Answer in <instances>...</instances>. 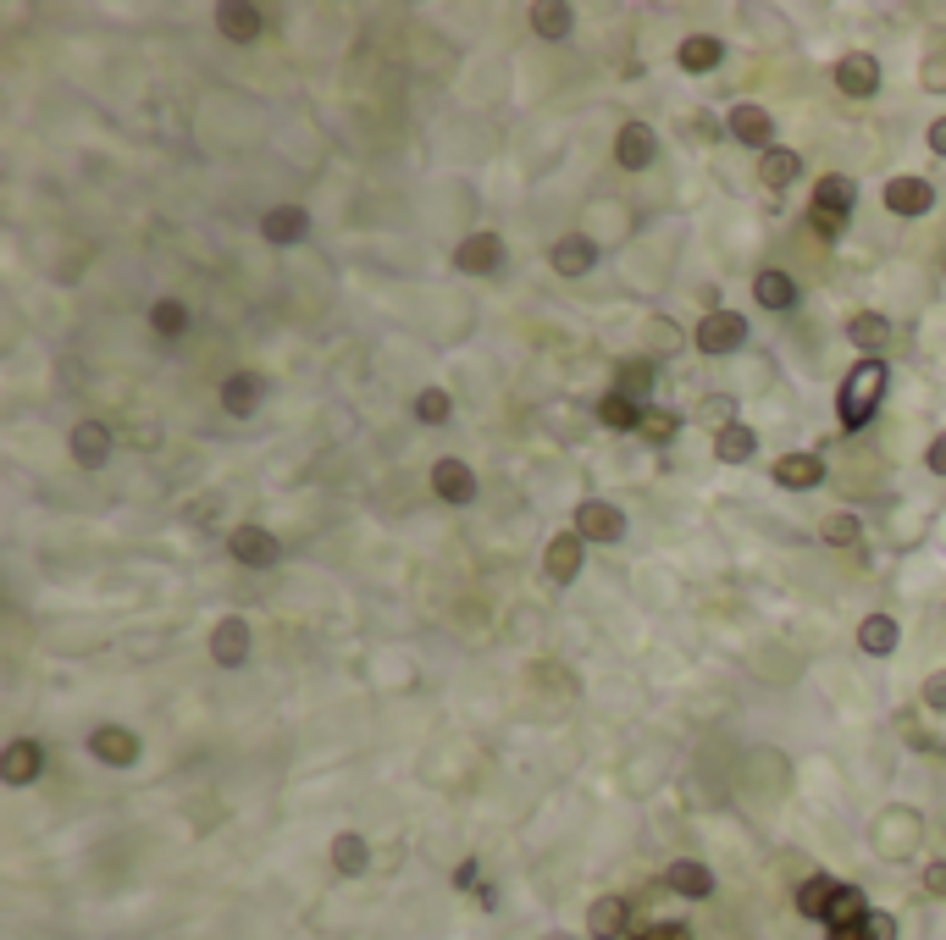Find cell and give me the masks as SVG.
<instances>
[{"label":"cell","mask_w":946,"mask_h":940,"mask_svg":"<svg viewBox=\"0 0 946 940\" xmlns=\"http://www.w3.org/2000/svg\"><path fill=\"white\" fill-rule=\"evenodd\" d=\"M886 399V360H858L841 382V399H836V415H841V432H858L869 427L875 404Z\"/></svg>","instance_id":"cell-1"},{"label":"cell","mask_w":946,"mask_h":940,"mask_svg":"<svg viewBox=\"0 0 946 940\" xmlns=\"http://www.w3.org/2000/svg\"><path fill=\"white\" fill-rule=\"evenodd\" d=\"M742 337H748V321L737 311H703L698 332H692V343L703 354H731V349H742Z\"/></svg>","instance_id":"cell-2"},{"label":"cell","mask_w":946,"mask_h":940,"mask_svg":"<svg viewBox=\"0 0 946 940\" xmlns=\"http://www.w3.org/2000/svg\"><path fill=\"white\" fill-rule=\"evenodd\" d=\"M576 537L582 542H621L626 537V515L615 503H604V498H587V503H576Z\"/></svg>","instance_id":"cell-3"},{"label":"cell","mask_w":946,"mask_h":940,"mask_svg":"<svg viewBox=\"0 0 946 940\" xmlns=\"http://www.w3.org/2000/svg\"><path fill=\"white\" fill-rule=\"evenodd\" d=\"M836 89H841V95H852V100H869V95L880 89V61H875L869 50L841 56V61H836Z\"/></svg>","instance_id":"cell-4"},{"label":"cell","mask_w":946,"mask_h":940,"mask_svg":"<svg viewBox=\"0 0 946 940\" xmlns=\"http://www.w3.org/2000/svg\"><path fill=\"white\" fill-rule=\"evenodd\" d=\"M227 548H233V559H238V565H250V570H266V565H277V554H283V548H277V537H272L266 526H238Z\"/></svg>","instance_id":"cell-5"},{"label":"cell","mask_w":946,"mask_h":940,"mask_svg":"<svg viewBox=\"0 0 946 940\" xmlns=\"http://www.w3.org/2000/svg\"><path fill=\"white\" fill-rule=\"evenodd\" d=\"M498 261H504V238H498V233H471V238L455 249V266H460V272H471V277L498 272Z\"/></svg>","instance_id":"cell-6"},{"label":"cell","mask_w":946,"mask_h":940,"mask_svg":"<svg viewBox=\"0 0 946 940\" xmlns=\"http://www.w3.org/2000/svg\"><path fill=\"white\" fill-rule=\"evenodd\" d=\"M39 770H45V747L39 742H11L6 753H0V781L6 785H28V781H39Z\"/></svg>","instance_id":"cell-7"},{"label":"cell","mask_w":946,"mask_h":940,"mask_svg":"<svg viewBox=\"0 0 946 940\" xmlns=\"http://www.w3.org/2000/svg\"><path fill=\"white\" fill-rule=\"evenodd\" d=\"M936 205V188L925 183V177H891L886 183V210H897V216H925Z\"/></svg>","instance_id":"cell-8"},{"label":"cell","mask_w":946,"mask_h":940,"mask_svg":"<svg viewBox=\"0 0 946 940\" xmlns=\"http://www.w3.org/2000/svg\"><path fill=\"white\" fill-rule=\"evenodd\" d=\"M211 658H216L222 669H238V664L250 658V626H244L238 615H227L222 626L211 630Z\"/></svg>","instance_id":"cell-9"},{"label":"cell","mask_w":946,"mask_h":940,"mask_svg":"<svg viewBox=\"0 0 946 940\" xmlns=\"http://www.w3.org/2000/svg\"><path fill=\"white\" fill-rule=\"evenodd\" d=\"M432 492H438L443 503H471L476 470L466 466V460H438V466H432Z\"/></svg>","instance_id":"cell-10"},{"label":"cell","mask_w":946,"mask_h":940,"mask_svg":"<svg viewBox=\"0 0 946 940\" xmlns=\"http://www.w3.org/2000/svg\"><path fill=\"white\" fill-rule=\"evenodd\" d=\"M548 261H554V272H559V277H587V272H593V261H598V249H593V238L565 233V238L548 249Z\"/></svg>","instance_id":"cell-11"},{"label":"cell","mask_w":946,"mask_h":940,"mask_svg":"<svg viewBox=\"0 0 946 940\" xmlns=\"http://www.w3.org/2000/svg\"><path fill=\"white\" fill-rule=\"evenodd\" d=\"M261 399H266V382H261L255 371H233V376L222 382V410H227V415H255Z\"/></svg>","instance_id":"cell-12"},{"label":"cell","mask_w":946,"mask_h":940,"mask_svg":"<svg viewBox=\"0 0 946 940\" xmlns=\"http://www.w3.org/2000/svg\"><path fill=\"white\" fill-rule=\"evenodd\" d=\"M659 150V139H653V128L647 123H621V134H615V160L626 166V172H642L647 160Z\"/></svg>","instance_id":"cell-13"},{"label":"cell","mask_w":946,"mask_h":940,"mask_svg":"<svg viewBox=\"0 0 946 940\" xmlns=\"http://www.w3.org/2000/svg\"><path fill=\"white\" fill-rule=\"evenodd\" d=\"M261 233H266L272 244H300V238L311 233V216H305V205H272V210L261 216Z\"/></svg>","instance_id":"cell-14"},{"label":"cell","mask_w":946,"mask_h":940,"mask_svg":"<svg viewBox=\"0 0 946 940\" xmlns=\"http://www.w3.org/2000/svg\"><path fill=\"white\" fill-rule=\"evenodd\" d=\"M543 565H548V581H576L582 576V537L576 531H559L554 542H548V554H543Z\"/></svg>","instance_id":"cell-15"},{"label":"cell","mask_w":946,"mask_h":940,"mask_svg":"<svg viewBox=\"0 0 946 940\" xmlns=\"http://www.w3.org/2000/svg\"><path fill=\"white\" fill-rule=\"evenodd\" d=\"M89 753H95L100 764H134V758H139V736L123 731V725H100V731L89 736Z\"/></svg>","instance_id":"cell-16"},{"label":"cell","mask_w":946,"mask_h":940,"mask_svg":"<svg viewBox=\"0 0 946 940\" xmlns=\"http://www.w3.org/2000/svg\"><path fill=\"white\" fill-rule=\"evenodd\" d=\"M72 460L84 470H100L111 460V432L100 427V421H84V427H72Z\"/></svg>","instance_id":"cell-17"},{"label":"cell","mask_w":946,"mask_h":940,"mask_svg":"<svg viewBox=\"0 0 946 940\" xmlns=\"http://www.w3.org/2000/svg\"><path fill=\"white\" fill-rule=\"evenodd\" d=\"M664 880H670L675 897H692V902H703V897L714 891V874H709L698 858H675V863L664 869Z\"/></svg>","instance_id":"cell-18"},{"label":"cell","mask_w":946,"mask_h":940,"mask_svg":"<svg viewBox=\"0 0 946 940\" xmlns=\"http://www.w3.org/2000/svg\"><path fill=\"white\" fill-rule=\"evenodd\" d=\"M776 481L791 487V492H808V487L825 481V460H819V454H781V460H776Z\"/></svg>","instance_id":"cell-19"},{"label":"cell","mask_w":946,"mask_h":940,"mask_svg":"<svg viewBox=\"0 0 946 940\" xmlns=\"http://www.w3.org/2000/svg\"><path fill=\"white\" fill-rule=\"evenodd\" d=\"M770 134H776V117H770L764 106L742 100V106L731 111V139H742V145H770Z\"/></svg>","instance_id":"cell-20"},{"label":"cell","mask_w":946,"mask_h":940,"mask_svg":"<svg viewBox=\"0 0 946 940\" xmlns=\"http://www.w3.org/2000/svg\"><path fill=\"white\" fill-rule=\"evenodd\" d=\"M720 56H725V45H720L714 33H686L681 50H675L681 72H709V67H720Z\"/></svg>","instance_id":"cell-21"},{"label":"cell","mask_w":946,"mask_h":940,"mask_svg":"<svg viewBox=\"0 0 946 940\" xmlns=\"http://www.w3.org/2000/svg\"><path fill=\"white\" fill-rule=\"evenodd\" d=\"M852 199H858V183H852V177H841V172H830V177H819V183H813V210L847 216V210H852Z\"/></svg>","instance_id":"cell-22"},{"label":"cell","mask_w":946,"mask_h":940,"mask_svg":"<svg viewBox=\"0 0 946 940\" xmlns=\"http://www.w3.org/2000/svg\"><path fill=\"white\" fill-rule=\"evenodd\" d=\"M897 642H903V630L891 615H869L864 626H858V647L869 653V658H891L897 653Z\"/></svg>","instance_id":"cell-23"},{"label":"cell","mask_w":946,"mask_h":940,"mask_svg":"<svg viewBox=\"0 0 946 940\" xmlns=\"http://www.w3.org/2000/svg\"><path fill=\"white\" fill-rule=\"evenodd\" d=\"M216 28H222L227 39H238V45H244V39H255V33L266 28V17H261L255 6H238V0H227V6H216Z\"/></svg>","instance_id":"cell-24"},{"label":"cell","mask_w":946,"mask_h":940,"mask_svg":"<svg viewBox=\"0 0 946 940\" xmlns=\"http://www.w3.org/2000/svg\"><path fill=\"white\" fill-rule=\"evenodd\" d=\"M864 919H869L864 891H858V885H836V897H830V908H825V924H830V930H847V924H864Z\"/></svg>","instance_id":"cell-25"},{"label":"cell","mask_w":946,"mask_h":940,"mask_svg":"<svg viewBox=\"0 0 946 940\" xmlns=\"http://www.w3.org/2000/svg\"><path fill=\"white\" fill-rule=\"evenodd\" d=\"M626 919H631V908L621 897H598L593 913H587V930H593V940H615L626 930Z\"/></svg>","instance_id":"cell-26"},{"label":"cell","mask_w":946,"mask_h":940,"mask_svg":"<svg viewBox=\"0 0 946 940\" xmlns=\"http://www.w3.org/2000/svg\"><path fill=\"white\" fill-rule=\"evenodd\" d=\"M797 172H802V156H797V150H781V145H770L764 160H759L764 188H791V183H797Z\"/></svg>","instance_id":"cell-27"},{"label":"cell","mask_w":946,"mask_h":940,"mask_svg":"<svg viewBox=\"0 0 946 940\" xmlns=\"http://www.w3.org/2000/svg\"><path fill=\"white\" fill-rule=\"evenodd\" d=\"M753 294H759L764 311H791V305H797V283H791L787 272H759V277H753Z\"/></svg>","instance_id":"cell-28"},{"label":"cell","mask_w":946,"mask_h":940,"mask_svg":"<svg viewBox=\"0 0 946 940\" xmlns=\"http://www.w3.org/2000/svg\"><path fill=\"white\" fill-rule=\"evenodd\" d=\"M753 449H759V432H753V427H720V438H714V454H720L725 466L753 460Z\"/></svg>","instance_id":"cell-29"},{"label":"cell","mask_w":946,"mask_h":940,"mask_svg":"<svg viewBox=\"0 0 946 940\" xmlns=\"http://www.w3.org/2000/svg\"><path fill=\"white\" fill-rule=\"evenodd\" d=\"M830 897H836V880H830V874H808V880L797 885V913H802V919H825Z\"/></svg>","instance_id":"cell-30"},{"label":"cell","mask_w":946,"mask_h":940,"mask_svg":"<svg viewBox=\"0 0 946 940\" xmlns=\"http://www.w3.org/2000/svg\"><path fill=\"white\" fill-rule=\"evenodd\" d=\"M847 337H852L858 349H869V360H875V349H886V337H891V321L875 315V311H864V315L847 321Z\"/></svg>","instance_id":"cell-31"},{"label":"cell","mask_w":946,"mask_h":940,"mask_svg":"<svg viewBox=\"0 0 946 940\" xmlns=\"http://www.w3.org/2000/svg\"><path fill=\"white\" fill-rule=\"evenodd\" d=\"M598 421H604L609 432H631V427H642V410H636V399H626V393H604V399H598Z\"/></svg>","instance_id":"cell-32"},{"label":"cell","mask_w":946,"mask_h":940,"mask_svg":"<svg viewBox=\"0 0 946 940\" xmlns=\"http://www.w3.org/2000/svg\"><path fill=\"white\" fill-rule=\"evenodd\" d=\"M365 863H371V846L343 830V835L332 841V869H338V874H365Z\"/></svg>","instance_id":"cell-33"},{"label":"cell","mask_w":946,"mask_h":940,"mask_svg":"<svg viewBox=\"0 0 946 940\" xmlns=\"http://www.w3.org/2000/svg\"><path fill=\"white\" fill-rule=\"evenodd\" d=\"M636 432H642L647 443H670V438L681 432V410H659V404H653V410H642V427H636Z\"/></svg>","instance_id":"cell-34"},{"label":"cell","mask_w":946,"mask_h":940,"mask_svg":"<svg viewBox=\"0 0 946 940\" xmlns=\"http://www.w3.org/2000/svg\"><path fill=\"white\" fill-rule=\"evenodd\" d=\"M449 415H455V399H449L443 388H427V393L416 399V421H421V427H443Z\"/></svg>","instance_id":"cell-35"},{"label":"cell","mask_w":946,"mask_h":940,"mask_svg":"<svg viewBox=\"0 0 946 940\" xmlns=\"http://www.w3.org/2000/svg\"><path fill=\"white\" fill-rule=\"evenodd\" d=\"M653 388V365L647 360H626L621 371H615V393H626V399H642Z\"/></svg>","instance_id":"cell-36"},{"label":"cell","mask_w":946,"mask_h":940,"mask_svg":"<svg viewBox=\"0 0 946 940\" xmlns=\"http://www.w3.org/2000/svg\"><path fill=\"white\" fill-rule=\"evenodd\" d=\"M150 326H156V337H183V332H188V311H183L177 300H156Z\"/></svg>","instance_id":"cell-37"},{"label":"cell","mask_w":946,"mask_h":940,"mask_svg":"<svg viewBox=\"0 0 946 940\" xmlns=\"http://www.w3.org/2000/svg\"><path fill=\"white\" fill-rule=\"evenodd\" d=\"M531 28L543 39H565L570 33V6H531Z\"/></svg>","instance_id":"cell-38"},{"label":"cell","mask_w":946,"mask_h":940,"mask_svg":"<svg viewBox=\"0 0 946 940\" xmlns=\"http://www.w3.org/2000/svg\"><path fill=\"white\" fill-rule=\"evenodd\" d=\"M858 531H864V526H858V515H841V509H836V515H825V542H830V548H852V542H858Z\"/></svg>","instance_id":"cell-39"},{"label":"cell","mask_w":946,"mask_h":940,"mask_svg":"<svg viewBox=\"0 0 946 940\" xmlns=\"http://www.w3.org/2000/svg\"><path fill=\"white\" fill-rule=\"evenodd\" d=\"M647 343L664 349V354H675V349H681V326H675L670 315H653V321H647Z\"/></svg>","instance_id":"cell-40"},{"label":"cell","mask_w":946,"mask_h":940,"mask_svg":"<svg viewBox=\"0 0 946 940\" xmlns=\"http://www.w3.org/2000/svg\"><path fill=\"white\" fill-rule=\"evenodd\" d=\"M864 940H897V919L891 913H869L864 919Z\"/></svg>","instance_id":"cell-41"},{"label":"cell","mask_w":946,"mask_h":940,"mask_svg":"<svg viewBox=\"0 0 946 940\" xmlns=\"http://www.w3.org/2000/svg\"><path fill=\"white\" fill-rule=\"evenodd\" d=\"M919 84H925L930 95H942L946 89V56H930V61L919 67Z\"/></svg>","instance_id":"cell-42"},{"label":"cell","mask_w":946,"mask_h":940,"mask_svg":"<svg viewBox=\"0 0 946 940\" xmlns=\"http://www.w3.org/2000/svg\"><path fill=\"white\" fill-rule=\"evenodd\" d=\"M731 415H737V404H731V399H703V421H725V427H737Z\"/></svg>","instance_id":"cell-43"},{"label":"cell","mask_w":946,"mask_h":940,"mask_svg":"<svg viewBox=\"0 0 946 940\" xmlns=\"http://www.w3.org/2000/svg\"><path fill=\"white\" fill-rule=\"evenodd\" d=\"M925 703H930V708H946V669H936V675L925 680Z\"/></svg>","instance_id":"cell-44"},{"label":"cell","mask_w":946,"mask_h":940,"mask_svg":"<svg viewBox=\"0 0 946 940\" xmlns=\"http://www.w3.org/2000/svg\"><path fill=\"white\" fill-rule=\"evenodd\" d=\"M813 227H819L825 238H836V233L847 227V216H830V210H813Z\"/></svg>","instance_id":"cell-45"},{"label":"cell","mask_w":946,"mask_h":940,"mask_svg":"<svg viewBox=\"0 0 946 940\" xmlns=\"http://www.w3.org/2000/svg\"><path fill=\"white\" fill-rule=\"evenodd\" d=\"M925 466L936 470V476H946V432H942V438H936V443H930V454H925Z\"/></svg>","instance_id":"cell-46"},{"label":"cell","mask_w":946,"mask_h":940,"mask_svg":"<svg viewBox=\"0 0 946 940\" xmlns=\"http://www.w3.org/2000/svg\"><path fill=\"white\" fill-rule=\"evenodd\" d=\"M925 891L946 897V863H930V869H925Z\"/></svg>","instance_id":"cell-47"},{"label":"cell","mask_w":946,"mask_h":940,"mask_svg":"<svg viewBox=\"0 0 946 940\" xmlns=\"http://www.w3.org/2000/svg\"><path fill=\"white\" fill-rule=\"evenodd\" d=\"M647 940H692V936H686L681 924H653V930H647Z\"/></svg>","instance_id":"cell-48"},{"label":"cell","mask_w":946,"mask_h":940,"mask_svg":"<svg viewBox=\"0 0 946 940\" xmlns=\"http://www.w3.org/2000/svg\"><path fill=\"white\" fill-rule=\"evenodd\" d=\"M930 150H936V156H946V117H936V123H930Z\"/></svg>","instance_id":"cell-49"},{"label":"cell","mask_w":946,"mask_h":940,"mask_svg":"<svg viewBox=\"0 0 946 940\" xmlns=\"http://www.w3.org/2000/svg\"><path fill=\"white\" fill-rule=\"evenodd\" d=\"M194 520H199V526H211V520H216V498H205V503H194Z\"/></svg>","instance_id":"cell-50"},{"label":"cell","mask_w":946,"mask_h":940,"mask_svg":"<svg viewBox=\"0 0 946 940\" xmlns=\"http://www.w3.org/2000/svg\"><path fill=\"white\" fill-rule=\"evenodd\" d=\"M830 940H864V924H847V930H830Z\"/></svg>","instance_id":"cell-51"}]
</instances>
